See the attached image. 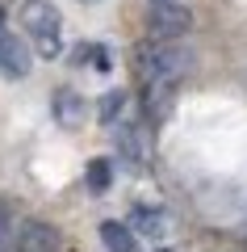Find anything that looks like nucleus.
Listing matches in <instances>:
<instances>
[{
	"instance_id": "0eeeda50",
	"label": "nucleus",
	"mask_w": 247,
	"mask_h": 252,
	"mask_svg": "<svg viewBox=\"0 0 247 252\" xmlns=\"http://www.w3.org/2000/svg\"><path fill=\"white\" fill-rule=\"evenodd\" d=\"M84 114H88V105H84V97H80L76 89H59L55 93V118H59V126L76 130V126L84 122Z\"/></svg>"
},
{
	"instance_id": "20e7f679",
	"label": "nucleus",
	"mask_w": 247,
	"mask_h": 252,
	"mask_svg": "<svg viewBox=\"0 0 247 252\" xmlns=\"http://www.w3.org/2000/svg\"><path fill=\"white\" fill-rule=\"evenodd\" d=\"M13 248L17 252H59L63 235H59V227L42 223V219H26L17 227V235H13Z\"/></svg>"
},
{
	"instance_id": "ddd939ff",
	"label": "nucleus",
	"mask_w": 247,
	"mask_h": 252,
	"mask_svg": "<svg viewBox=\"0 0 247 252\" xmlns=\"http://www.w3.org/2000/svg\"><path fill=\"white\" fill-rule=\"evenodd\" d=\"M13 235H17V227H13V206L0 198V252L13 244Z\"/></svg>"
},
{
	"instance_id": "6e6552de",
	"label": "nucleus",
	"mask_w": 247,
	"mask_h": 252,
	"mask_svg": "<svg viewBox=\"0 0 247 252\" xmlns=\"http://www.w3.org/2000/svg\"><path fill=\"white\" fill-rule=\"evenodd\" d=\"M101 240H105L109 252H138V240H134V231L126 223H101Z\"/></svg>"
},
{
	"instance_id": "f257e3e1",
	"label": "nucleus",
	"mask_w": 247,
	"mask_h": 252,
	"mask_svg": "<svg viewBox=\"0 0 247 252\" xmlns=\"http://www.w3.org/2000/svg\"><path fill=\"white\" fill-rule=\"evenodd\" d=\"M138 76L142 80H172V84H180L189 76V67H193V51L189 46H180V42H142L138 46Z\"/></svg>"
},
{
	"instance_id": "f8f14e48",
	"label": "nucleus",
	"mask_w": 247,
	"mask_h": 252,
	"mask_svg": "<svg viewBox=\"0 0 247 252\" xmlns=\"http://www.w3.org/2000/svg\"><path fill=\"white\" fill-rule=\"evenodd\" d=\"M109 177H113V164H109V160H92L88 164V189H92V193H105Z\"/></svg>"
},
{
	"instance_id": "9b49d317",
	"label": "nucleus",
	"mask_w": 247,
	"mask_h": 252,
	"mask_svg": "<svg viewBox=\"0 0 247 252\" xmlns=\"http://www.w3.org/2000/svg\"><path fill=\"white\" fill-rule=\"evenodd\" d=\"M122 109H126V93L113 89V93H105V97H101L97 114H101V122H117V118H122Z\"/></svg>"
},
{
	"instance_id": "4468645a",
	"label": "nucleus",
	"mask_w": 247,
	"mask_h": 252,
	"mask_svg": "<svg viewBox=\"0 0 247 252\" xmlns=\"http://www.w3.org/2000/svg\"><path fill=\"white\" fill-rule=\"evenodd\" d=\"M80 4H97V0H80Z\"/></svg>"
},
{
	"instance_id": "1a4fd4ad",
	"label": "nucleus",
	"mask_w": 247,
	"mask_h": 252,
	"mask_svg": "<svg viewBox=\"0 0 247 252\" xmlns=\"http://www.w3.org/2000/svg\"><path fill=\"white\" fill-rule=\"evenodd\" d=\"M130 223H134V231H142V235H151V240H159V235H164V227H168V219H164V210H151V206H134Z\"/></svg>"
},
{
	"instance_id": "f03ea898",
	"label": "nucleus",
	"mask_w": 247,
	"mask_h": 252,
	"mask_svg": "<svg viewBox=\"0 0 247 252\" xmlns=\"http://www.w3.org/2000/svg\"><path fill=\"white\" fill-rule=\"evenodd\" d=\"M21 26H26V34L34 38L38 55L42 59H55V55L63 51V38H59V9H55L51 0H26V9H21Z\"/></svg>"
},
{
	"instance_id": "9d476101",
	"label": "nucleus",
	"mask_w": 247,
	"mask_h": 252,
	"mask_svg": "<svg viewBox=\"0 0 247 252\" xmlns=\"http://www.w3.org/2000/svg\"><path fill=\"white\" fill-rule=\"evenodd\" d=\"M117 147H122V156H126V160H134V164L147 156V139H142L138 126H122V130H117Z\"/></svg>"
},
{
	"instance_id": "39448f33",
	"label": "nucleus",
	"mask_w": 247,
	"mask_h": 252,
	"mask_svg": "<svg viewBox=\"0 0 247 252\" xmlns=\"http://www.w3.org/2000/svg\"><path fill=\"white\" fill-rule=\"evenodd\" d=\"M176 89H180V84H172V80H142V105H147L151 122H164V118L172 114Z\"/></svg>"
},
{
	"instance_id": "2eb2a0df",
	"label": "nucleus",
	"mask_w": 247,
	"mask_h": 252,
	"mask_svg": "<svg viewBox=\"0 0 247 252\" xmlns=\"http://www.w3.org/2000/svg\"><path fill=\"white\" fill-rule=\"evenodd\" d=\"M0 26H4V9H0Z\"/></svg>"
},
{
	"instance_id": "423d86ee",
	"label": "nucleus",
	"mask_w": 247,
	"mask_h": 252,
	"mask_svg": "<svg viewBox=\"0 0 247 252\" xmlns=\"http://www.w3.org/2000/svg\"><path fill=\"white\" fill-rule=\"evenodd\" d=\"M0 72L13 76V80L29 76V46L17 34H0Z\"/></svg>"
},
{
	"instance_id": "7ed1b4c3",
	"label": "nucleus",
	"mask_w": 247,
	"mask_h": 252,
	"mask_svg": "<svg viewBox=\"0 0 247 252\" xmlns=\"http://www.w3.org/2000/svg\"><path fill=\"white\" fill-rule=\"evenodd\" d=\"M147 30L159 42H176V38H185L189 30H193V13H189L185 4H176V0H151Z\"/></svg>"
}]
</instances>
